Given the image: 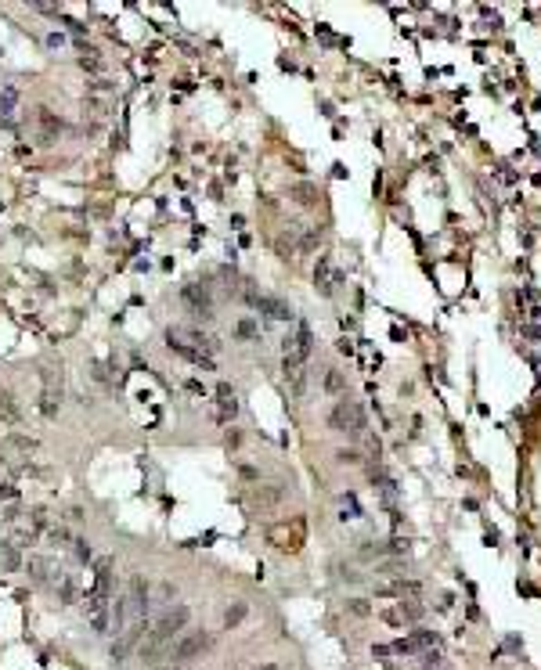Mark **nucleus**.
Returning a JSON list of instances; mask_svg holds the SVG:
<instances>
[{"label": "nucleus", "instance_id": "nucleus-15", "mask_svg": "<svg viewBox=\"0 0 541 670\" xmlns=\"http://www.w3.org/2000/svg\"><path fill=\"white\" fill-rule=\"evenodd\" d=\"M397 605H401V609H397V613H401V620H411V624H415V620H422V613H426V605L415 602V598H408V602L401 598Z\"/></svg>", "mask_w": 541, "mask_h": 670}, {"label": "nucleus", "instance_id": "nucleus-28", "mask_svg": "<svg viewBox=\"0 0 541 670\" xmlns=\"http://www.w3.org/2000/svg\"><path fill=\"white\" fill-rule=\"evenodd\" d=\"M346 609L354 613V616H372V605L364 602V598H350V602H346Z\"/></svg>", "mask_w": 541, "mask_h": 670}, {"label": "nucleus", "instance_id": "nucleus-20", "mask_svg": "<svg viewBox=\"0 0 541 670\" xmlns=\"http://www.w3.org/2000/svg\"><path fill=\"white\" fill-rule=\"evenodd\" d=\"M235 335L238 339H260V325L253 321V317H242V321L235 325Z\"/></svg>", "mask_w": 541, "mask_h": 670}, {"label": "nucleus", "instance_id": "nucleus-18", "mask_svg": "<svg viewBox=\"0 0 541 670\" xmlns=\"http://www.w3.org/2000/svg\"><path fill=\"white\" fill-rule=\"evenodd\" d=\"M8 545H11V548H33V545H37V530H33V526H26V530H14Z\"/></svg>", "mask_w": 541, "mask_h": 670}, {"label": "nucleus", "instance_id": "nucleus-2", "mask_svg": "<svg viewBox=\"0 0 541 670\" xmlns=\"http://www.w3.org/2000/svg\"><path fill=\"white\" fill-rule=\"evenodd\" d=\"M328 425L336 429V433H354V436H361L364 429H368V414H364V407L354 404V400H340L336 407L328 411Z\"/></svg>", "mask_w": 541, "mask_h": 670}, {"label": "nucleus", "instance_id": "nucleus-34", "mask_svg": "<svg viewBox=\"0 0 541 670\" xmlns=\"http://www.w3.org/2000/svg\"><path fill=\"white\" fill-rule=\"evenodd\" d=\"M0 498H14V487H4V490H0Z\"/></svg>", "mask_w": 541, "mask_h": 670}, {"label": "nucleus", "instance_id": "nucleus-29", "mask_svg": "<svg viewBox=\"0 0 541 670\" xmlns=\"http://www.w3.org/2000/svg\"><path fill=\"white\" fill-rule=\"evenodd\" d=\"M79 65H83V69H90V72H98V69H101V58L94 54V51H87L83 58H79Z\"/></svg>", "mask_w": 541, "mask_h": 670}, {"label": "nucleus", "instance_id": "nucleus-12", "mask_svg": "<svg viewBox=\"0 0 541 670\" xmlns=\"http://www.w3.org/2000/svg\"><path fill=\"white\" fill-rule=\"evenodd\" d=\"M270 540H275L282 551H296L299 548V530L296 534H285V526H275V530H270Z\"/></svg>", "mask_w": 541, "mask_h": 670}, {"label": "nucleus", "instance_id": "nucleus-14", "mask_svg": "<svg viewBox=\"0 0 541 670\" xmlns=\"http://www.w3.org/2000/svg\"><path fill=\"white\" fill-rule=\"evenodd\" d=\"M322 386H325V393H332V396H340V393H346V378L340 375V372H325L322 375Z\"/></svg>", "mask_w": 541, "mask_h": 670}, {"label": "nucleus", "instance_id": "nucleus-5", "mask_svg": "<svg viewBox=\"0 0 541 670\" xmlns=\"http://www.w3.org/2000/svg\"><path fill=\"white\" fill-rule=\"evenodd\" d=\"M181 299L192 307L195 317H202V321H210V317H213V303H210V289H206V285H184Z\"/></svg>", "mask_w": 541, "mask_h": 670}, {"label": "nucleus", "instance_id": "nucleus-13", "mask_svg": "<svg viewBox=\"0 0 541 670\" xmlns=\"http://www.w3.org/2000/svg\"><path fill=\"white\" fill-rule=\"evenodd\" d=\"M58 407H61V389L47 386V389H43V400H40V411H43V418H55V414H58Z\"/></svg>", "mask_w": 541, "mask_h": 670}, {"label": "nucleus", "instance_id": "nucleus-6", "mask_svg": "<svg viewBox=\"0 0 541 670\" xmlns=\"http://www.w3.org/2000/svg\"><path fill=\"white\" fill-rule=\"evenodd\" d=\"M166 349H170V354H177V357H184V361H192L195 368H202V372H213V368H217V361L206 354V349H195V346H188V343L166 339Z\"/></svg>", "mask_w": 541, "mask_h": 670}, {"label": "nucleus", "instance_id": "nucleus-11", "mask_svg": "<svg viewBox=\"0 0 541 670\" xmlns=\"http://www.w3.org/2000/svg\"><path fill=\"white\" fill-rule=\"evenodd\" d=\"M246 616H249V605L246 602H231L228 609H224V631H235Z\"/></svg>", "mask_w": 541, "mask_h": 670}, {"label": "nucleus", "instance_id": "nucleus-17", "mask_svg": "<svg viewBox=\"0 0 541 670\" xmlns=\"http://www.w3.org/2000/svg\"><path fill=\"white\" fill-rule=\"evenodd\" d=\"M322 238H325V231H322V227H307V231H304V238H299L296 245H299V252H314L317 245H322Z\"/></svg>", "mask_w": 541, "mask_h": 670}, {"label": "nucleus", "instance_id": "nucleus-31", "mask_svg": "<svg viewBox=\"0 0 541 670\" xmlns=\"http://www.w3.org/2000/svg\"><path fill=\"white\" fill-rule=\"evenodd\" d=\"M4 566H8V569H19V551H14L11 545H8V551H4Z\"/></svg>", "mask_w": 541, "mask_h": 670}, {"label": "nucleus", "instance_id": "nucleus-33", "mask_svg": "<svg viewBox=\"0 0 541 670\" xmlns=\"http://www.w3.org/2000/svg\"><path fill=\"white\" fill-rule=\"evenodd\" d=\"M372 656H379V660H383V656H393V645H372Z\"/></svg>", "mask_w": 541, "mask_h": 670}, {"label": "nucleus", "instance_id": "nucleus-9", "mask_svg": "<svg viewBox=\"0 0 541 670\" xmlns=\"http://www.w3.org/2000/svg\"><path fill=\"white\" fill-rule=\"evenodd\" d=\"M19 98H22V94H19V87H14V83L0 87V119H4V123H11L14 108H19Z\"/></svg>", "mask_w": 541, "mask_h": 670}, {"label": "nucleus", "instance_id": "nucleus-27", "mask_svg": "<svg viewBox=\"0 0 541 670\" xmlns=\"http://www.w3.org/2000/svg\"><path fill=\"white\" fill-rule=\"evenodd\" d=\"M343 522L346 519H361V505H357V498H354V494H346V498H343V516H340Z\"/></svg>", "mask_w": 541, "mask_h": 670}, {"label": "nucleus", "instance_id": "nucleus-23", "mask_svg": "<svg viewBox=\"0 0 541 670\" xmlns=\"http://www.w3.org/2000/svg\"><path fill=\"white\" fill-rule=\"evenodd\" d=\"M0 418H4V422H19V407H14V400L4 389H0Z\"/></svg>", "mask_w": 541, "mask_h": 670}, {"label": "nucleus", "instance_id": "nucleus-32", "mask_svg": "<svg viewBox=\"0 0 541 670\" xmlns=\"http://www.w3.org/2000/svg\"><path fill=\"white\" fill-rule=\"evenodd\" d=\"M336 458L343 461V465H357V461H361V458H357V451H340Z\"/></svg>", "mask_w": 541, "mask_h": 670}, {"label": "nucleus", "instance_id": "nucleus-19", "mask_svg": "<svg viewBox=\"0 0 541 670\" xmlns=\"http://www.w3.org/2000/svg\"><path fill=\"white\" fill-rule=\"evenodd\" d=\"M29 577H33L37 584H47V573H55L51 566H47V558H29Z\"/></svg>", "mask_w": 541, "mask_h": 670}, {"label": "nucleus", "instance_id": "nucleus-3", "mask_svg": "<svg viewBox=\"0 0 541 670\" xmlns=\"http://www.w3.org/2000/svg\"><path fill=\"white\" fill-rule=\"evenodd\" d=\"M210 645H213V634H206V631H188V634H181L177 642H173L170 660H173V663H188V660L202 656V652L210 649Z\"/></svg>", "mask_w": 541, "mask_h": 670}, {"label": "nucleus", "instance_id": "nucleus-24", "mask_svg": "<svg viewBox=\"0 0 541 670\" xmlns=\"http://www.w3.org/2000/svg\"><path fill=\"white\" fill-rule=\"evenodd\" d=\"M47 540H51L55 548H66V545H72V537H69V530H66V526H51V530H47Z\"/></svg>", "mask_w": 541, "mask_h": 670}, {"label": "nucleus", "instance_id": "nucleus-30", "mask_svg": "<svg viewBox=\"0 0 541 670\" xmlns=\"http://www.w3.org/2000/svg\"><path fill=\"white\" fill-rule=\"evenodd\" d=\"M379 555H386V545H368V548H361V558H379Z\"/></svg>", "mask_w": 541, "mask_h": 670}, {"label": "nucleus", "instance_id": "nucleus-21", "mask_svg": "<svg viewBox=\"0 0 541 670\" xmlns=\"http://www.w3.org/2000/svg\"><path fill=\"white\" fill-rule=\"evenodd\" d=\"M293 199H296L299 205H314V202H317V187H314V184H296V187H293Z\"/></svg>", "mask_w": 541, "mask_h": 670}, {"label": "nucleus", "instance_id": "nucleus-7", "mask_svg": "<svg viewBox=\"0 0 541 670\" xmlns=\"http://www.w3.org/2000/svg\"><path fill=\"white\" fill-rule=\"evenodd\" d=\"M264 317H270V321H289L293 317V307L285 299H278V296H257V303H253Z\"/></svg>", "mask_w": 541, "mask_h": 670}, {"label": "nucleus", "instance_id": "nucleus-1", "mask_svg": "<svg viewBox=\"0 0 541 670\" xmlns=\"http://www.w3.org/2000/svg\"><path fill=\"white\" fill-rule=\"evenodd\" d=\"M188 620H192V609H188L184 602H177V605H170V609L155 620V627L148 631V642L141 645V656H145V663H155L159 656L166 652V645L173 642V638H181L184 634V627H188Z\"/></svg>", "mask_w": 541, "mask_h": 670}, {"label": "nucleus", "instance_id": "nucleus-10", "mask_svg": "<svg viewBox=\"0 0 541 670\" xmlns=\"http://www.w3.org/2000/svg\"><path fill=\"white\" fill-rule=\"evenodd\" d=\"M51 587L58 591V602H66V605H72V602H76V584H72V577H69V573L55 569V577H51Z\"/></svg>", "mask_w": 541, "mask_h": 670}, {"label": "nucleus", "instance_id": "nucleus-22", "mask_svg": "<svg viewBox=\"0 0 541 670\" xmlns=\"http://www.w3.org/2000/svg\"><path fill=\"white\" fill-rule=\"evenodd\" d=\"M285 382H289V389L299 396V393H304V386H307V368H293V372H285Z\"/></svg>", "mask_w": 541, "mask_h": 670}, {"label": "nucleus", "instance_id": "nucleus-26", "mask_svg": "<svg viewBox=\"0 0 541 670\" xmlns=\"http://www.w3.org/2000/svg\"><path fill=\"white\" fill-rule=\"evenodd\" d=\"M72 555L79 558V562H90V558H94V551H90V540H83V537H72Z\"/></svg>", "mask_w": 541, "mask_h": 670}, {"label": "nucleus", "instance_id": "nucleus-4", "mask_svg": "<svg viewBox=\"0 0 541 670\" xmlns=\"http://www.w3.org/2000/svg\"><path fill=\"white\" fill-rule=\"evenodd\" d=\"M343 285V270L336 267L332 256H317V267H314V289L322 296H336V289Z\"/></svg>", "mask_w": 541, "mask_h": 670}, {"label": "nucleus", "instance_id": "nucleus-36", "mask_svg": "<svg viewBox=\"0 0 541 670\" xmlns=\"http://www.w3.org/2000/svg\"><path fill=\"white\" fill-rule=\"evenodd\" d=\"M422 670H444V667H422Z\"/></svg>", "mask_w": 541, "mask_h": 670}, {"label": "nucleus", "instance_id": "nucleus-25", "mask_svg": "<svg viewBox=\"0 0 541 670\" xmlns=\"http://www.w3.org/2000/svg\"><path fill=\"white\" fill-rule=\"evenodd\" d=\"M235 414H238V400L235 396H224V400H220V411H217V422H231Z\"/></svg>", "mask_w": 541, "mask_h": 670}, {"label": "nucleus", "instance_id": "nucleus-35", "mask_svg": "<svg viewBox=\"0 0 541 670\" xmlns=\"http://www.w3.org/2000/svg\"><path fill=\"white\" fill-rule=\"evenodd\" d=\"M257 670H278L275 663H264V667H257Z\"/></svg>", "mask_w": 541, "mask_h": 670}, {"label": "nucleus", "instance_id": "nucleus-8", "mask_svg": "<svg viewBox=\"0 0 541 670\" xmlns=\"http://www.w3.org/2000/svg\"><path fill=\"white\" fill-rule=\"evenodd\" d=\"M37 123H40V145H55L61 134V119L51 108H37Z\"/></svg>", "mask_w": 541, "mask_h": 670}, {"label": "nucleus", "instance_id": "nucleus-16", "mask_svg": "<svg viewBox=\"0 0 541 670\" xmlns=\"http://www.w3.org/2000/svg\"><path fill=\"white\" fill-rule=\"evenodd\" d=\"M282 498H285V487H260L257 494H253L257 505H278Z\"/></svg>", "mask_w": 541, "mask_h": 670}]
</instances>
